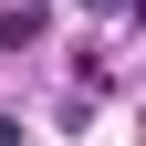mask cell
Instances as JSON below:
<instances>
[{"instance_id":"obj_1","label":"cell","mask_w":146,"mask_h":146,"mask_svg":"<svg viewBox=\"0 0 146 146\" xmlns=\"http://www.w3.org/2000/svg\"><path fill=\"white\" fill-rule=\"evenodd\" d=\"M42 31H52V11H42V0H11V11H0V42H11V52H31Z\"/></svg>"},{"instance_id":"obj_2","label":"cell","mask_w":146,"mask_h":146,"mask_svg":"<svg viewBox=\"0 0 146 146\" xmlns=\"http://www.w3.org/2000/svg\"><path fill=\"white\" fill-rule=\"evenodd\" d=\"M84 11H104V21H136V11H146V0H84Z\"/></svg>"},{"instance_id":"obj_3","label":"cell","mask_w":146,"mask_h":146,"mask_svg":"<svg viewBox=\"0 0 146 146\" xmlns=\"http://www.w3.org/2000/svg\"><path fill=\"white\" fill-rule=\"evenodd\" d=\"M0 146H21V125H11V115H0Z\"/></svg>"}]
</instances>
